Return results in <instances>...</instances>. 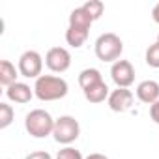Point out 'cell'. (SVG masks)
<instances>
[{"label": "cell", "instance_id": "3", "mask_svg": "<svg viewBox=\"0 0 159 159\" xmlns=\"http://www.w3.org/2000/svg\"><path fill=\"white\" fill-rule=\"evenodd\" d=\"M54 122H56V120H52V116H51L47 111H43V109H34V111H30V112L26 114V118H25V127H26V131H28L32 137H36V139H45V137L52 135V131H54Z\"/></svg>", "mask_w": 159, "mask_h": 159}, {"label": "cell", "instance_id": "20", "mask_svg": "<svg viewBox=\"0 0 159 159\" xmlns=\"http://www.w3.org/2000/svg\"><path fill=\"white\" fill-rule=\"evenodd\" d=\"M150 116H152V120L159 125V101H155V103L150 107Z\"/></svg>", "mask_w": 159, "mask_h": 159}, {"label": "cell", "instance_id": "12", "mask_svg": "<svg viewBox=\"0 0 159 159\" xmlns=\"http://www.w3.org/2000/svg\"><path fill=\"white\" fill-rule=\"evenodd\" d=\"M83 92H84L86 101H90V103H101V101L109 99V96H111L109 86L105 84V81H101V83H98V84H94V86H90V88H86Z\"/></svg>", "mask_w": 159, "mask_h": 159}, {"label": "cell", "instance_id": "9", "mask_svg": "<svg viewBox=\"0 0 159 159\" xmlns=\"http://www.w3.org/2000/svg\"><path fill=\"white\" fill-rule=\"evenodd\" d=\"M133 105V94L127 88H116L109 96V107L114 112H125Z\"/></svg>", "mask_w": 159, "mask_h": 159}, {"label": "cell", "instance_id": "23", "mask_svg": "<svg viewBox=\"0 0 159 159\" xmlns=\"http://www.w3.org/2000/svg\"><path fill=\"white\" fill-rule=\"evenodd\" d=\"M157 43H159V36H157Z\"/></svg>", "mask_w": 159, "mask_h": 159}, {"label": "cell", "instance_id": "11", "mask_svg": "<svg viewBox=\"0 0 159 159\" xmlns=\"http://www.w3.org/2000/svg\"><path fill=\"white\" fill-rule=\"evenodd\" d=\"M6 96H8L10 101L23 105V103H28V101L32 99L34 92L30 90L28 84H25V83H15V84H11L10 88H6Z\"/></svg>", "mask_w": 159, "mask_h": 159}, {"label": "cell", "instance_id": "8", "mask_svg": "<svg viewBox=\"0 0 159 159\" xmlns=\"http://www.w3.org/2000/svg\"><path fill=\"white\" fill-rule=\"evenodd\" d=\"M45 64L51 71L54 73H64L69 69L71 66V54L67 49L64 47H52L47 51V56H45Z\"/></svg>", "mask_w": 159, "mask_h": 159}, {"label": "cell", "instance_id": "14", "mask_svg": "<svg viewBox=\"0 0 159 159\" xmlns=\"http://www.w3.org/2000/svg\"><path fill=\"white\" fill-rule=\"evenodd\" d=\"M101 81H103V77H101L99 69H96V67L83 69L81 75H79V84H81L83 90H86V88H90V86H94V84H98Z\"/></svg>", "mask_w": 159, "mask_h": 159}, {"label": "cell", "instance_id": "4", "mask_svg": "<svg viewBox=\"0 0 159 159\" xmlns=\"http://www.w3.org/2000/svg\"><path fill=\"white\" fill-rule=\"evenodd\" d=\"M122 52H124V43L116 34L107 32L96 39V56L101 62H118Z\"/></svg>", "mask_w": 159, "mask_h": 159}, {"label": "cell", "instance_id": "19", "mask_svg": "<svg viewBox=\"0 0 159 159\" xmlns=\"http://www.w3.org/2000/svg\"><path fill=\"white\" fill-rule=\"evenodd\" d=\"M25 159H52V157H51V153H49V152L39 150V152H32V153H28Z\"/></svg>", "mask_w": 159, "mask_h": 159}, {"label": "cell", "instance_id": "1", "mask_svg": "<svg viewBox=\"0 0 159 159\" xmlns=\"http://www.w3.org/2000/svg\"><path fill=\"white\" fill-rule=\"evenodd\" d=\"M92 23H94V19L88 15V11L83 6L75 8L69 15V26H67V32H66V41L75 49L81 47L88 38Z\"/></svg>", "mask_w": 159, "mask_h": 159}, {"label": "cell", "instance_id": "16", "mask_svg": "<svg viewBox=\"0 0 159 159\" xmlns=\"http://www.w3.org/2000/svg\"><path fill=\"white\" fill-rule=\"evenodd\" d=\"M83 8L88 11V15H90L94 21H98V19L103 15V10H105L103 2H99V0H90V2H86Z\"/></svg>", "mask_w": 159, "mask_h": 159}, {"label": "cell", "instance_id": "21", "mask_svg": "<svg viewBox=\"0 0 159 159\" xmlns=\"http://www.w3.org/2000/svg\"><path fill=\"white\" fill-rule=\"evenodd\" d=\"M152 19L155 23H159V4H155V8L152 10Z\"/></svg>", "mask_w": 159, "mask_h": 159}, {"label": "cell", "instance_id": "6", "mask_svg": "<svg viewBox=\"0 0 159 159\" xmlns=\"http://www.w3.org/2000/svg\"><path fill=\"white\" fill-rule=\"evenodd\" d=\"M43 58L36 51H25L19 58V73L26 79H38L41 77Z\"/></svg>", "mask_w": 159, "mask_h": 159}, {"label": "cell", "instance_id": "13", "mask_svg": "<svg viewBox=\"0 0 159 159\" xmlns=\"http://www.w3.org/2000/svg\"><path fill=\"white\" fill-rule=\"evenodd\" d=\"M17 77H19L17 69H15V66L10 60H2V62H0V84L10 88L11 84L17 83Z\"/></svg>", "mask_w": 159, "mask_h": 159}, {"label": "cell", "instance_id": "10", "mask_svg": "<svg viewBox=\"0 0 159 159\" xmlns=\"http://www.w3.org/2000/svg\"><path fill=\"white\" fill-rule=\"evenodd\" d=\"M137 98L142 103L153 105L155 101H159V84L155 81H142L137 86Z\"/></svg>", "mask_w": 159, "mask_h": 159}, {"label": "cell", "instance_id": "17", "mask_svg": "<svg viewBox=\"0 0 159 159\" xmlns=\"http://www.w3.org/2000/svg\"><path fill=\"white\" fill-rule=\"evenodd\" d=\"M146 64L150 67H159V43L157 41L146 49Z\"/></svg>", "mask_w": 159, "mask_h": 159}, {"label": "cell", "instance_id": "7", "mask_svg": "<svg viewBox=\"0 0 159 159\" xmlns=\"http://www.w3.org/2000/svg\"><path fill=\"white\" fill-rule=\"evenodd\" d=\"M111 77L118 88H127L135 83V69L129 60H118L111 67Z\"/></svg>", "mask_w": 159, "mask_h": 159}, {"label": "cell", "instance_id": "2", "mask_svg": "<svg viewBox=\"0 0 159 159\" xmlns=\"http://www.w3.org/2000/svg\"><path fill=\"white\" fill-rule=\"evenodd\" d=\"M34 94L41 101H56V99L66 98V94H67V83L64 81L62 77L41 75V77L36 79Z\"/></svg>", "mask_w": 159, "mask_h": 159}, {"label": "cell", "instance_id": "5", "mask_svg": "<svg viewBox=\"0 0 159 159\" xmlns=\"http://www.w3.org/2000/svg\"><path fill=\"white\" fill-rule=\"evenodd\" d=\"M79 135H81V125H79V122L73 116H60L54 122L52 137H54L56 142H60V144H71L73 140L79 139Z\"/></svg>", "mask_w": 159, "mask_h": 159}, {"label": "cell", "instance_id": "18", "mask_svg": "<svg viewBox=\"0 0 159 159\" xmlns=\"http://www.w3.org/2000/svg\"><path fill=\"white\" fill-rule=\"evenodd\" d=\"M54 159H83V155H81V152L79 150H75V148H64V150H60L58 153H56V157Z\"/></svg>", "mask_w": 159, "mask_h": 159}, {"label": "cell", "instance_id": "22", "mask_svg": "<svg viewBox=\"0 0 159 159\" xmlns=\"http://www.w3.org/2000/svg\"><path fill=\"white\" fill-rule=\"evenodd\" d=\"M86 159H109L107 155H103V153H90Z\"/></svg>", "mask_w": 159, "mask_h": 159}, {"label": "cell", "instance_id": "15", "mask_svg": "<svg viewBox=\"0 0 159 159\" xmlns=\"http://www.w3.org/2000/svg\"><path fill=\"white\" fill-rule=\"evenodd\" d=\"M13 122V109L8 103H0V129H6Z\"/></svg>", "mask_w": 159, "mask_h": 159}]
</instances>
